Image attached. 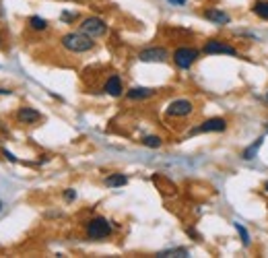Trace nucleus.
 Listing matches in <instances>:
<instances>
[{
    "instance_id": "nucleus-14",
    "label": "nucleus",
    "mask_w": 268,
    "mask_h": 258,
    "mask_svg": "<svg viewBox=\"0 0 268 258\" xmlns=\"http://www.w3.org/2000/svg\"><path fill=\"white\" fill-rule=\"evenodd\" d=\"M126 184H128V175H124V173H111L105 178V186H109V188H120Z\"/></svg>"
},
{
    "instance_id": "nucleus-21",
    "label": "nucleus",
    "mask_w": 268,
    "mask_h": 258,
    "mask_svg": "<svg viewBox=\"0 0 268 258\" xmlns=\"http://www.w3.org/2000/svg\"><path fill=\"white\" fill-rule=\"evenodd\" d=\"M77 19V15H75V12H62V21H75Z\"/></svg>"
},
{
    "instance_id": "nucleus-26",
    "label": "nucleus",
    "mask_w": 268,
    "mask_h": 258,
    "mask_svg": "<svg viewBox=\"0 0 268 258\" xmlns=\"http://www.w3.org/2000/svg\"><path fill=\"white\" fill-rule=\"evenodd\" d=\"M266 101H268V93H266Z\"/></svg>"
},
{
    "instance_id": "nucleus-20",
    "label": "nucleus",
    "mask_w": 268,
    "mask_h": 258,
    "mask_svg": "<svg viewBox=\"0 0 268 258\" xmlns=\"http://www.w3.org/2000/svg\"><path fill=\"white\" fill-rule=\"evenodd\" d=\"M64 200H66V202H73V200H77V190H73V188H66V190H64Z\"/></svg>"
},
{
    "instance_id": "nucleus-17",
    "label": "nucleus",
    "mask_w": 268,
    "mask_h": 258,
    "mask_svg": "<svg viewBox=\"0 0 268 258\" xmlns=\"http://www.w3.org/2000/svg\"><path fill=\"white\" fill-rule=\"evenodd\" d=\"M233 227L237 229V234H239V238H242V242H244V246L248 248L250 244H252V238H250V234H248V229L242 225V223H237V221H233Z\"/></svg>"
},
{
    "instance_id": "nucleus-4",
    "label": "nucleus",
    "mask_w": 268,
    "mask_h": 258,
    "mask_svg": "<svg viewBox=\"0 0 268 258\" xmlns=\"http://www.w3.org/2000/svg\"><path fill=\"white\" fill-rule=\"evenodd\" d=\"M81 31L87 33V35H91V37H101V35H105V31H107V25H105V21L99 19V17H87V19L81 23Z\"/></svg>"
},
{
    "instance_id": "nucleus-11",
    "label": "nucleus",
    "mask_w": 268,
    "mask_h": 258,
    "mask_svg": "<svg viewBox=\"0 0 268 258\" xmlns=\"http://www.w3.org/2000/svg\"><path fill=\"white\" fill-rule=\"evenodd\" d=\"M17 118H19V122H23V124H35V122L41 120V114L37 110H33V107H21V110L17 112Z\"/></svg>"
},
{
    "instance_id": "nucleus-22",
    "label": "nucleus",
    "mask_w": 268,
    "mask_h": 258,
    "mask_svg": "<svg viewBox=\"0 0 268 258\" xmlns=\"http://www.w3.org/2000/svg\"><path fill=\"white\" fill-rule=\"evenodd\" d=\"M2 153H4V157H6L8 161H12V164H17V157H15V155H12V153H8V151H6V149H4V151H2Z\"/></svg>"
},
{
    "instance_id": "nucleus-3",
    "label": "nucleus",
    "mask_w": 268,
    "mask_h": 258,
    "mask_svg": "<svg viewBox=\"0 0 268 258\" xmlns=\"http://www.w3.org/2000/svg\"><path fill=\"white\" fill-rule=\"evenodd\" d=\"M198 56H200V52L196 50V48L181 46V48H178V50L174 52V62H176L178 69H181V71H188L190 66H192L196 60H198Z\"/></svg>"
},
{
    "instance_id": "nucleus-25",
    "label": "nucleus",
    "mask_w": 268,
    "mask_h": 258,
    "mask_svg": "<svg viewBox=\"0 0 268 258\" xmlns=\"http://www.w3.org/2000/svg\"><path fill=\"white\" fill-rule=\"evenodd\" d=\"M264 190H266V192H268V180L264 182Z\"/></svg>"
},
{
    "instance_id": "nucleus-1",
    "label": "nucleus",
    "mask_w": 268,
    "mask_h": 258,
    "mask_svg": "<svg viewBox=\"0 0 268 258\" xmlns=\"http://www.w3.org/2000/svg\"><path fill=\"white\" fill-rule=\"evenodd\" d=\"M62 46L68 50V52H75V54H83V52H89L93 50L95 42H93V37L87 35V33H83V31H70L66 35H62Z\"/></svg>"
},
{
    "instance_id": "nucleus-12",
    "label": "nucleus",
    "mask_w": 268,
    "mask_h": 258,
    "mask_svg": "<svg viewBox=\"0 0 268 258\" xmlns=\"http://www.w3.org/2000/svg\"><path fill=\"white\" fill-rule=\"evenodd\" d=\"M126 95H128V99H132V101L149 99V97H153V95H155V89H151V87H132Z\"/></svg>"
},
{
    "instance_id": "nucleus-27",
    "label": "nucleus",
    "mask_w": 268,
    "mask_h": 258,
    "mask_svg": "<svg viewBox=\"0 0 268 258\" xmlns=\"http://www.w3.org/2000/svg\"><path fill=\"white\" fill-rule=\"evenodd\" d=\"M0 209H2V202H0Z\"/></svg>"
},
{
    "instance_id": "nucleus-16",
    "label": "nucleus",
    "mask_w": 268,
    "mask_h": 258,
    "mask_svg": "<svg viewBox=\"0 0 268 258\" xmlns=\"http://www.w3.org/2000/svg\"><path fill=\"white\" fill-rule=\"evenodd\" d=\"M190 252H188V248H169V250H161L157 256H161V258H167V256H179V258H186Z\"/></svg>"
},
{
    "instance_id": "nucleus-7",
    "label": "nucleus",
    "mask_w": 268,
    "mask_h": 258,
    "mask_svg": "<svg viewBox=\"0 0 268 258\" xmlns=\"http://www.w3.org/2000/svg\"><path fill=\"white\" fill-rule=\"evenodd\" d=\"M192 110H194L192 101H188V99H176V101H172V103L167 105L165 114L167 116H174V118H184V116H190Z\"/></svg>"
},
{
    "instance_id": "nucleus-23",
    "label": "nucleus",
    "mask_w": 268,
    "mask_h": 258,
    "mask_svg": "<svg viewBox=\"0 0 268 258\" xmlns=\"http://www.w3.org/2000/svg\"><path fill=\"white\" fill-rule=\"evenodd\" d=\"M169 2H172V4H179V6H181V4H186L188 0H169Z\"/></svg>"
},
{
    "instance_id": "nucleus-6",
    "label": "nucleus",
    "mask_w": 268,
    "mask_h": 258,
    "mask_svg": "<svg viewBox=\"0 0 268 258\" xmlns=\"http://www.w3.org/2000/svg\"><path fill=\"white\" fill-rule=\"evenodd\" d=\"M204 54H208V56H215V54H227V56H237V50L229 44L225 42H219V39H210V42L204 44L202 48Z\"/></svg>"
},
{
    "instance_id": "nucleus-15",
    "label": "nucleus",
    "mask_w": 268,
    "mask_h": 258,
    "mask_svg": "<svg viewBox=\"0 0 268 258\" xmlns=\"http://www.w3.org/2000/svg\"><path fill=\"white\" fill-rule=\"evenodd\" d=\"M252 12L254 15H258L260 19L268 21V0H256L252 6Z\"/></svg>"
},
{
    "instance_id": "nucleus-13",
    "label": "nucleus",
    "mask_w": 268,
    "mask_h": 258,
    "mask_svg": "<svg viewBox=\"0 0 268 258\" xmlns=\"http://www.w3.org/2000/svg\"><path fill=\"white\" fill-rule=\"evenodd\" d=\"M262 143H264V137L256 139V141H254V143H252L248 149H244V151H242V159H246V161H252L254 157L258 155V149L262 147Z\"/></svg>"
},
{
    "instance_id": "nucleus-19",
    "label": "nucleus",
    "mask_w": 268,
    "mask_h": 258,
    "mask_svg": "<svg viewBox=\"0 0 268 258\" xmlns=\"http://www.w3.org/2000/svg\"><path fill=\"white\" fill-rule=\"evenodd\" d=\"M143 145L149 149H159L161 147V137H155V134H149V137L143 139Z\"/></svg>"
},
{
    "instance_id": "nucleus-2",
    "label": "nucleus",
    "mask_w": 268,
    "mask_h": 258,
    "mask_svg": "<svg viewBox=\"0 0 268 258\" xmlns=\"http://www.w3.org/2000/svg\"><path fill=\"white\" fill-rule=\"evenodd\" d=\"M111 236V223L105 217H93L87 223V238L89 240H105Z\"/></svg>"
},
{
    "instance_id": "nucleus-24",
    "label": "nucleus",
    "mask_w": 268,
    "mask_h": 258,
    "mask_svg": "<svg viewBox=\"0 0 268 258\" xmlns=\"http://www.w3.org/2000/svg\"><path fill=\"white\" fill-rule=\"evenodd\" d=\"M0 95H10V91L8 89H0Z\"/></svg>"
},
{
    "instance_id": "nucleus-9",
    "label": "nucleus",
    "mask_w": 268,
    "mask_h": 258,
    "mask_svg": "<svg viewBox=\"0 0 268 258\" xmlns=\"http://www.w3.org/2000/svg\"><path fill=\"white\" fill-rule=\"evenodd\" d=\"M204 19L213 21L215 25H229L231 23V17L221 8H206L204 10Z\"/></svg>"
},
{
    "instance_id": "nucleus-18",
    "label": "nucleus",
    "mask_w": 268,
    "mask_h": 258,
    "mask_svg": "<svg viewBox=\"0 0 268 258\" xmlns=\"http://www.w3.org/2000/svg\"><path fill=\"white\" fill-rule=\"evenodd\" d=\"M29 27H31V29H35V31H44L48 27V21L37 17V15H33V17H29Z\"/></svg>"
},
{
    "instance_id": "nucleus-5",
    "label": "nucleus",
    "mask_w": 268,
    "mask_h": 258,
    "mask_svg": "<svg viewBox=\"0 0 268 258\" xmlns=\"http://www.w3.org/2000/svg\"><path fill=\"white\" fill-rule=\"evenodd\" d=\"M225 130H227V120L225 118H208L200 126L190 130V137L192 134H202V132H225Z\"/></svg>"
},
{
    "instance_id": "nucleus-8",
    "label": "nucleus",
    "mask_w": 268,
    "mask_h": 258,
    "mask_svg": "<svg viewBox=\"0 0 268 258\" xmlns=\"http://www.w3.org/2000/svg\"><path fill=\"white\" fill-rule=\"evenodd\" d=\"M167 50L165 48H147L138 54L140 62H165L167 60Z\"/></svg>"
},
{
    "instance_id": "nucleus-10",
    "label": "nucleus",
    "mask_w": 268,
    "mask_h": 258,
    "mask_svg": "<svg viewBox=\"0 0 268 258\" xmlns=\"http://www.w3.org/2000/svg\"><path fill=\"white\" fill-rule=\"evenodd\" d=\"M103 91L107 93V95H111V97H120L122 95V79L118 77V75H111L107 81H105V87H103Z\"/></svg>"
}]
</instances>
